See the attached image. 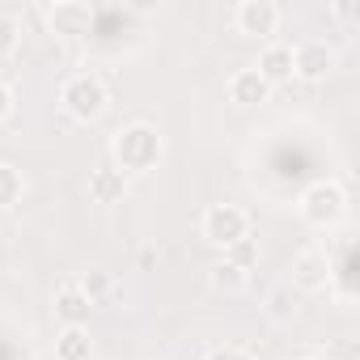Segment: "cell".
Returning <instances> with one entry per match:
<instances>
[{
    "mask_svg": "<svg viewBox=\"0 0 360 360\" xmlns=\"http://www.w3.org/2000/svg\"><path fill=\"white\" fill-rule=\"evenodd\" d=\"M110 153H115V165L123 174H144V169H153L161 161L165 144H161V136H157L153 123H127V127L115 131Z\"/></svg>",
    "mask_w": 360,
    "mask_h": 360,
    "instance_id": "obj_1",
    "label": "cell"
},
{
    "mask_svg": "<svg viewBox=\"0 0 360 360\" xmlns=\"http://www.w3.org/2000/svg\"><path fill=\"white\" fill-rule=\"evenodd\" d=\"M60 102H64V110H68L77 123H94V119H102V115H106L110 94H106L102 77H94V72H77V77H68V81H64Z\"/></svg>",
    "mask_w": 360,
    "mask_h": 360,
    "instance_id": "obj_2",
    "label": "cell"
},
{
    "mask_svg": "<svg viewBox=\"0 0 360 360\" xmlns=\"http://www.w3.org/2000/svg\"><path fill=\"white\" fill-rule=\"evenodd\" d=\"M343 212H347V191L339 183H330V178H322V183H314V187L301 191V217H305V225L335 229L343 221Z\"/></svg>",
    "mask_w": 360,
    "mask_h": 360,
    "instance_id": "obj_3",
    "label": "cell"
},
{
    "mask_svg": "<svg viewBox=\"0 0 360 360\" xmlns=\"http://www.w3.org/2000/svg\"><path fill=\"white\" fill-rule=\"evenodd\" d=\"M200 229H204V242L229 250V246H238L242 238H250V217H246V208H238V204H212V208L204 212Z\"/></svg>",
    "mask_w": 360,
    "mask_h": 360,
    "instance_id": "obj_4",
    "label": "cell"
},
{
    "mask_svg": "<svg viewBox=\"0 0 360 360\" xmlns=\"http://www.w3.org/2000/svg\"><path fill=\"white\" fill-rule=\"evenodd\" d=\"M233 26L246 39H271L280 30V5L276 0H242L233 9Z\"/></svg>",
    "mask_w": 360,
    "mask_h": 360,
    "instance_id": "obj_5",
    "label": "cell"
},
{
    "mask_svg": "<svg viewBox=\"0 0 360 360\" xmlns=\"http://www.w3.org/2000/svg\"><path fill=\"white\" fill-rule=\"evenodd\" d=\"M335 64H339V56H335V47L322 43V39H309V43L292 47V68H297V77H305V81H326V77L335 72Z\"/></svg>",
    "mask_w": 360,
    "mask_h": 360,
    "instance_id": "obj_6",
    "label": "cell"
},
{
    "mask_svg": "<svg viewBox=\"0 0 360 360\" xmlns=\"http://www.w3.org/2000/svg\"><path fill=\"white\" fill-rule=\"evenodd\" d=\"M94 5H85V0H56V5L47 9V22H51V30L56 34H64V39H77V34H89V26H94Z\"/></svg>",
    "mask_w": 360,
    "mask_h": 360,
    "instance_id": "obj_7",
    "label": "cell"
},
{
    "mask_svg": "<svg viewBox=\"0 0 360 360\" xmlns=\"http://www.w3.org/2000/svg\"><path fill=\"white\" fill-rule=\"evenodd\" d=\"M292 284H297V288H326V284H330V259H326L322 246H309V250L297 255V263H292Z\"/></svg>",
    "mask_w": 360,
    "mask_h": 360,
    "instance_id": "obj_8",
    "label": "cell"
},
{
    "mask_svg": "<svg viewBox=\"0 0 360 360\" xmlns=\"http://www.w3.org/2000/svg\"><path fill=\"white\" fill-rule=\"evenodd\" d=\"M255 72H259L267 85H284V81H292V77H297V68H292V47H288V43H267V47L259 51Z\"/></svg>",
    "mask_w": 360,
    "mask_h": 360,
    "instance_id": "obj_9",
    "label": "cell"
},
{
    "mask_svg": "<svg viewBox=\"0 0 360 360\" xmlns=\"http://www.w3.org/2000/svg\"><path fill=\"white\" fill-rule=\"evenodd\" d=\"M89 195H94V204H119L127 195V174L119 165H98L89 174Z\"/></svg>",
    "mask_w": 360,
    "mask_h": 360,
    "instance_id": "obj_10",
    "label": "cell"
},
{
    "mask_svg": "<svg viewBox=\"0 0 360 360\" xmlns=\"http://www.w3.org/2000/svg\"><path fill=\"white\" fill-rule=\"evenodd\" d=\"M89 314H94V301L77 288V284H64L56 292V318L64 326H89Z\"/></svg>",
    "mask_w": 360,
    "mask_h": 360,
    "instance_id": "obj_11",
    "label": "cell"
},
{
    "mask_svg": "<svg viewBox=\"0 0 360 360\" xmlns=\"http://www.w3.org/2000/svg\"><path fill=\"white\" fill-rule=\"evenodd\" d=\"M267 94H271V85L255 68H238L229 77V102H238V106H259V102H267Z\"/></svg>",
    "mask_w": 360,
    "mask_h": 360,
    "instance_id": "obj_12",
    "label": "cell"
},
{
    "mask_svg": "<svg viewBox=\"0 0 360 360\" xmlns=\"http://www.w3.org/2000/svg\"><path fill=\"white\" fill-rule=\"evenodd\" d=\"M94 356V339L85 326H64L56 339V360H89Z\"/></svg>",
    "mask_w": 360,
    "mask_h": 360,
    "instance_id": "obj_13",
    "label": "cell"
},
{
    "mask_svg": "<svg viewBox=\"0 0 360 360\" xmlns=\"http://www.w3.org/2000/svg\"><path fill=\"white\" fill-rule=\"evenodd\" d=\"M208 284H212L217 292H242V288L250 284V271H246V267H238L233 259H221V263H212V267H208Z\"/></svg>",
    "mask_w": 360,
    "mask_h": 360,
    "instance_id": "obj_14",
    "label": "cell"
},
{
    "mask_svg": "<svg viewBox=\"0 0 360 360\" xmlns=\"http://www.w3.org/2000/svg\"><path fill=\"white\" fill-rule=\"evenodd\" d=\"M292 314H297V292H292V284H276L271 292H267V318L271 322H292Z\"/></svg>",
    "mask_w": 360,
    "mask_h": 360,
    "instance_id": "obj_15",
    "label": "cell"
},
{
    "mask_svg": "<svg viewBox=\"0 0 360 360\" xmlns=\"http://www.w3.org/2000/svg\"><path fill=\"white\" fill-rule=\"evenodd\" d=\"M22 195H26V178H22V169L9 165V161H0V208L22 204Z\"/></svg>",
    "mask_w": 360,
    "mask_h": 360,
    "instance_id": "obj_16",
    "label": "cell"
},
{
    "mask_svg": "<svg viewBox=\"0 0 360 360\" xmlns=\"http://www.w3.org/2000/svg\"><path fill=\"white\" fill-rule=\"evenodd\" d=\"M18 43H22V22H18L13 13H0V60L13 56Z\"/></svg>",
    "mask_w": 360,
    "mask_h": 360,
    "instance_id": "obj_17",
    "label": "cell"
},
{
    "mask_svg": "<svg viewBox=\"0 0 360 360\" xmlns=\"http://www.w3.org/2000/svg\"><path fill=\"white\" fill-rule=\"evenodd\" d=\"M77 288H81L89 301H98V297H106V292H110V276H106V271H89Z\"/></svg>",
    "mask_w": 360,
    "mask_h": 360,
    "instance_id": "obj_18",
    "label": "cell"
},
{
    "mask_svg": "<svg viewBox=\"0 0 360 360\" xmlns=\"http://www.w3.org/2000/svg\"><path fill=\"white\" fill-rule=\"evenodd\" d=\"M225 259H233L238 267H246V271H250V263H255V242H250V238H242L238 246H229V255H225Z\"/></svg>",
    "mask_w": 360,
    "mask_h": 360,
    "instance_id": "obj_19",
    "label": "cell"
},
{
    "mask_svg": "<svg viewBox=\"0 0 360 360\" xmlns=\"http://www.w3.org/2000/svg\"><path fill=\"white\" fill-rule=\"evenodd\" d=\"M13 115V89L5 85V81H0V123H5Z\"/></svg>",
    "mask_w": 360,
    "mask_h": 360,
    "instance_id": "obj_20",
    "label": "cell"
},
{
    "mask_svg": "<svg viewBox=\"0 0 360 360\" xmlns=\"http://www.w3.org/2000/svg\"><path fill=\"white\" fill-rule=\"evenodd\" d=\"M208 360H250L246 352H238V347H221V352H212Z\"/></svg>",
    "mask_w": 360,
    "mask_h": 360,
    "instance_id": "obj_21",
    "label": "cell"
},
{
    "mask_svg": "<svg viewBox=\"0 0 360 360\" xmlns=\"http://www.w3.org/2000/svg\"><path fill=\"white\" fill-rule=\"evenodd\" d=\"M305 360H330V356H305Z\"/></svg>",
    "mask_w": 360,
    "mask_h": 360,
    "instance_id": "obj_22",
    "label": "cell"
}]
</instances>
